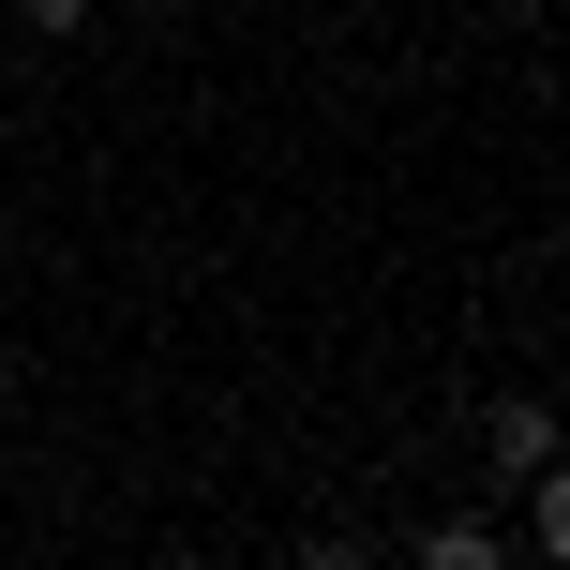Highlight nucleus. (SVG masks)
Wrapping results in <instances>:
<instances>
[{"label":"nucleus","instance_id":"3","mask_svg":"<svg viewBox=\"0 0 570 570\" xmlns=\"http://www.w3.org/2000/svg\"><path fill=\"white\" fill-rule=\"evenodd\" d=\"M16 30H46V46H60V30H90V0H16Z\"/></svg>","mask_w":570,"mask_h":570},{"label":"nucleus","instance_id":"2","mask_svg":"<svg viewBox=\"0 0 570 570\" xmlns=\"http://www.w3.org/2000/svg\"><path fill=\"white\" fill-rule=\"evenodd\" d=\"M495 451H511V481H541V465H556V421H541V405H495Z\"/></svg>","mask_w":570,"mask_h":570},{"label":"nucleus","instance_id":"4","mask_svg":"<svg viewBox=\"0 0 570 570\" xmlns=\"http://www.w3.org/2000/svg\"><path fill=\"white\" fill-rule=\"evenodd\" d=\"M301 570H375V541H345V525H331V541H301Z\"/></svg>","mask_w":570,"mask_h":570},{"label":"nucleus","instance_id":"1","mask_svg":"<svg viewBox=\"0 0 570 570\" xmlns=\"http://www.w3.org/2000/svg\"><path fill=\"white\" fill-rule=\"evenodd\" d=\"M421 570H511V541H495V525L465 511V525H435V541H421Z\"/></svg>","mask_w":570,"mask_h":570}]
</instances>
